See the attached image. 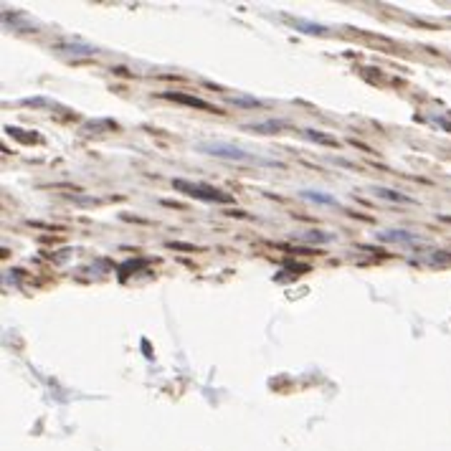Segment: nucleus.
Here are the masks:
<instances>
[{"mask_svg": "<svg viewBox=\"0 0 451 451\" xmlns=\"http://www.w3.org/2000/svg\"><path fill=\"white\" fill-rule=\"evenodd\" d=\"M200 152L213 157H221V160H231V163H254V165H276L274 160H264V157L254 155L249 150H241L238 145H231V142H200L198 145Z\"/></svg>", "mask_w": 451, "mask_h": 451, "instance_id": "obj_1", "label": "nucleus"}, {"mask_svg": "<svg viewBox=\"0 0 451 451\" xmlns=\"http://www.w3.org/2000/svg\"><path fill=\"white\" fill-rule=\"evenodd\" d=\"M173 188L180 191L183 195H191V198H198V200H208V203H231V200H233L231 193H223L221 188H213V185H208V183H195V180L175 178L173 180Z\"/></svg>", "mask_w": 451, "mask_h": 451, "instance_id": "obj_2", "label": "nucleus"}, {"mask_svg": "<svg viewBox=\"0 0 451 451\" xmlns=\"http://www.w3.org/2000/svg\"><path fill=\"white\" fill-rule=\"evenodd\" d=\"M378 238H380V241H388V244H418V241H421L414 231H403V229L378 231Z\"/></svg>", "mask_w": 451, "mask_h": 451, "instance_id": "obj_3", "label": "nucleus"}, {"mask_svg": "<svg viewBox=\"0 0 451 451\" xmlns=\"http://www.w3.org/2000/svg\"><path fill=\"white\" fill-rule=\"evenodd\" d=\"M299 198L310 200V203H317V206H340V200L330 195V193L322 191H299Z\"/></svg>", "mask_w": 451, "mask_h": 451, "instance_id": "obj_4", "label": "nucleus"}, {"mask_svg": "<svg viewBox=\"0 0 451 451\" xmlns=\"http://www.w3.org/2000/svg\"><path fill=\"white\" fill-rule=\"evenodd\" d=\"M373 195H378V198H385V200H393V203H414V198L411 195H403V193L398 191H391V188H373Z\"/></svg>", "mask_w": 451, "mask_h": 451, "instance_id": "obj_5", "label": "nucleus"}, {"mask_svg": "<svg viewBox=\"0 0 451 451\" xmlns=\"http://www.w3.org/2000/svg\"><path fill=\"white\" fill-rule=\"evenodd\" d=\"M299 241H310V244H327L333 241V233H319V231H310V233H299Z\"/></svg>", "mask_w": 451, "mask_h": 451, "instance_id": "obj_6", "label": "nucleus"}, {"mask_svg": "<svg viewBox=\"0 0 451 451\" xmlns=\"http://www.w3.org/2000/svg\"><path fill=\"white\" fill-rule=\"evenodd\" d=\"M304 134H307L310 140L319 142V145H330V148H337V140H335V137H330V134H322V132H317V130H304Z\"/></svg>", "mask_w": 451, "mask_h": 451, "instance_id": "obj_7", "label": "nucleus"}, {"mask_svg": "<svg viewBox=\"0 0 451 451\" xmlns=\"http://www.w3.org/2000/svg\"><path fill=\"white\" fill-rule=\"evenodd\" d=\"M173 96V99H178V102H185V104H193V107H200V109H211L206 102H200V99H195V96H183V94H168Z\"/></svg>", "mask_w": 451, "mask_h": 451, "instance_id": "obj_8", "label": "nucleus"}, {"mask_svg": "<svg viewBox=\"0 0 451 451\" xmlns=\"http://www.w3.org/2000/svg\"><path fill=\"white\" fill-rule=\"evenodd\" d=\"M233 104H259L256 99H231Z\"/></svg>", "mask_w": 451, "mask_h": 451, "instance_id": "obj_9", "label": "nucleus"}]
</instances>
